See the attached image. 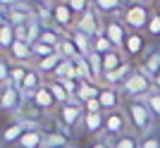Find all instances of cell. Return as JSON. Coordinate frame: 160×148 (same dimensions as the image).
I'll use <instances>...</instances> for the list:
<instances>
[{"instance_id": "obj_27", "label": "cell", "mask_w": 160, "mask_h": 148, "mask_svg": "<svg viewBox=\"0 0 160 148\" xmlns=\"http://www.w3.org/2000/svg\"><path fill=\"white\" fill-rule=\"evenodd\" d=\"M46 86L50 88V93H53L55 103H60V105H67V103H72V96L67 93V88L62 86L58 79H48V81H46Z\"/></svg>"}, {"instance_id": "obj_35", "label": "cell", "mask_w": 160, "mask_h": 148, "mask_svg": "<svg viewBox=\"0 0 160 148\" xmlns=\"http://www.w3.org/2000/svg\"><path fill=\"white\" fill-rule=\"evenodd\" d=\"M143 103L148 105V110L153 112V117H155V120H160V91H158V88H155V91H153L151 96H148V98H146Z\"/></svg>"}, {"instance_id": "obj_17", "label": "cell", "mask_w": 160, "mask_h": 148, "mask_svg": "<svg viewBox=\"0 0 160 148\" xmlns=\"http://www.w3.org/2000/svg\"><path fill=\"white\" fill-rule=\"evenodd\" d=\"M100 88L103 86H98V84H93V81H81L79 91H77V96H74V101L79 103V105H86L88 101H93V98L100 96Z\"/></svg>"}, {"instance_id": "obj_32", "label": "cell", "mask_w": 160, "mask_h": 148, "mask_svg": "<svg viewBox=\"0 0 160 148\" xmlns=\"http://www.w3.org/2000/svg\"><path fill=\"white\" fill-rule=\"evenodd\" d=\"M112 148H141V139H136L134 134H122L112 139Z\"/></svg>"}, {"instance_id": "obj_26", "label": "cell", "mask_w": 160, "mask_h": 148, "mask_svg": "<svg viewBox=\"0 0 160 148\" xmlns=\"http://www.w3.org/2000/svg\"><path fill=\"white\" fill-rule=\"evenodd\" d=\"M105 129V112H96L84 117V131L86 134H98Z\"/></svg>"}, {"instance_id": "obj_21", "label": "cell", "mask_w": 160, "mask_h": 148, "mask_svg": "<svg viewBox=\"0 0 160 148\" xmlns=\"http://www.w3.org/2000/svg\"><path fill=\"white\" fill-rule=\"evenodd\" d=\"M67 146H69V131H65V129L46 131V143H43V148H67Z\"/></svg>"}, {"instance_id": "obj_8", "label": "cell", "mask_w": 160, "mask_h": 148, "mask_svg": "<svg viewBox=\"0 0 160 148\" xmlns=\"http://www.w3.org/2000/svg\"><path fill=\"white\" fill-rule=\"evenodd\" d=\"M22 101H24L22 88H17V86L0 88V108H2V112H17L22 108Z\"/></svg>"}, {"instance_id": "obj_19", "label": "cell", "mask_w": 160, "mask_h": 148, "mask_svg": "<svg viewBox=\"0 0 160 148\" xmlns=\"http://www.w3.org/2000/svg\"><path fill=\"white\" fill-rule=\"evenodd\" d=\"M46 143V131H41V129H29L27 134L19 139L17 146L19 148H43Z\"/></svg>"}, {"instance_id": "obj_14", "label": "cell", "mask_w": 160, "mask_h": 148, "mask_svg": "<svg viewBox=\"0 0 160 148\" xmlns=\"http://www.w3.org/2000/svg\"><path fill=\"white\" fill-rule=\"evenodd\" d=\"M98 101H100V105H103V112L117 110V105H120V91H117V86H103Z\"/></svg>"}, {"instance_id": "obj_16", "label": "cell", "mask_w": 160, "mask_h": 148, "mask_svg": "<svg viewBox=\"0 0 160 148\" xmlns=\"http://www.w3.org/2000/svg\"><path fill=\"white\" fill-rule=\"evenodd\" d=\"M31 105H33L36 110H43V112H48V110H50V108H55L58 103H55L53 93H50V88H48L46 84H43V86H41L38 91L33 93V98H31Z\"/></svg>"}, {"instance_id": "obj_12", "label": "cell", "mask_w": 160, "mask_h": 148, "mask_svg": "<svg viewBox=\"0 0 160 148\" xmlns=\"http://www.w3.org/2000/svg\"><path fill=\"white\" fill-rule=\"evenodd\" d=\"M67 34H69V38L74 41V46H77V50H79L81 57H88V55L93 53V38H91V36H86L84 31H79L77 27L69 29Z\"/></svg>"}, {"instance_id": "obj_30", "label": "cell", "mask_w": 160, "mask_h": 148, "mask_svg": "<svg viewBox=\"0 0 160 148\" xmlns=\"http://www.w3.org/2000/svg\"><path fill=\"white\" fill-rule=\"evenodd\" d=\"M53 79H79V76H77V62L74 60H62Z\"/></svg>"}, {"instance_id": "obj_3", "label": "cell", "mask_w": 160, "mask_h": 148, "mask_svg": "<svg viewBox=\"0 0 160 148\" xmlns=\"http://www.w3.org/2000/svg\"><path fill=\"white\" fill-rule=\"evenodd\" d=\"M151 7H148V2H143V0H134V2H129L127 10H124V14H122V22L127 24L129 31H143V29L148 27V19H151Z\"/></svg>"}, {"instance_id": "obj_13", "label": "cell", "mask_w": 160, "mask_h": 148, "mask_svg": "<svg viewBox=\"0 0 160 148\" xmlns=\"http://www.w3.org/2000/svg\"><path fill=\"white\" fill-rule=\"evenodd\" d=\"M41 76H43V74H41L36 67H29V74H27V79H24V84H22V93H24L27 101H31L33 93L43 86V79H41Z\"/></svg>"}, {"instance_id": "obj_20", "label": "cell", "mask_w": 160, "mask_h": 148, "mask_svg": "<svg viewBox=\"0 0 160 148\" xmlns=\"http://www.w3.org/2000/svg\"><path fill=\"white\" fill-rule=\"evenodd\" d=\"M122 65H127V60H124L122 50H117V48H115V50H110L108 55H103V76H105L108 72H117Z\"/></svg>"}, {"instance_id": "obj_18", "label": "cell", "mask_w": 160, "mask_h": 148, "mask_svg": "<svg viewBox=\"0 0 160 148\" xmlns=\"http://www.w3.org/2000/svg\"><path fill=\"white\" fill-rule=\"evenodd\" d=\"M14 41H17V34H14V27L10 24L7 17H0V48L10 53V48L14 46Z\"/></svg>"}, {"instance_id": "obj_29", "label": "cell", "mask_w": 160, "mask_h": 148, "mask_svg": "<svg viewBox=\"0 0 160 148\" xmlns=\"http://www.w3.org/2000/svg\"><path fill=\"white\" fill-rule=\"evenodd\" d=\"M58 53L65 57V60H77V57H81L79 55V50H77V46H74V41L69 38V34L62 38V43L58 46Z\"/></svg>"}, {"instance_id": "obj_36", "label": "cell", "mask_w": 160, "mask_h": 148, "mask_svg": "<svg viewBox=\"0 0 160 148\" xmlns=\"http://www.w3.org/2000/svg\"><path fill=\"white\" fill-rule=\"evenodd\" d=\"M65 2L72 7L74 14H84L88 7H93V2H91V0H65Z\"/></svg>"}, {"instance_id": "obj_41", "label": "cell", "mask_w": 160, "mask_h": 148, "mask_svg": "<svg viewBox=\"0 0 160 148\" xmlns=\"http://www.w3.org/2000/svg\"><path fill=\"white\" fill-rule=\"evenodd\" d=\"M22 2H29V0H0V10H10V7H17Z\"/></svg>"}, {"instance_id": "obj_11", "label": "cell", "mask_w": 160, "mask_h": 148, "mask_svg": "<svg viewBox=\"0 0 160 148\" xmlns=\"http://www.w3.org/2000/svg\"><path fill=\"white\" fill-rule=\"evenodd\" d=\"M33 57V46L27 41H14V46L10 48V60L17 62V65H27Z\"/></svg>"}, {"instance_id": "obj_40", "label": "cell", "mask_w": 160, "mask_h": 148, "mask_svg": "<svg viewBox=\"0 0 160 148\" xmlns=\"http://www.w3.org/2000/svg\"><path fill=\"white\" fill-rule=\"evenodd\" d=\"M84 110H86V115H96V112H103V105H100L98 98H93V101H88L84 105Z\"/></svg>"}, {"instance_id": "obj_48", "label": "cell", "mask_w": 160, "mask_h": 148, "mask_svg": "<svg viewBox=\"0 0 160 148\" xmlns=\"http://www.w3.org/2000/svg\"><path fill=\"white\" fill-rule=\"evenodd\" d=\"M67 148H69V146H67Z\"/></svg>"}, {"instance_id": "obj_34", "label": "cell", "mask_w": 160, "mask_h": 148, "mask_svg": "<svg viewBox=\"0 0 160 148\" xmlns=\"http://www.w3.org/2000/svg\"><path fill=\"white\" fill-rule=\"evenodd\" d=\"M88 60V65H91V72H93V79L96 81H100L103 79V55H98V53H91L86 57Z\"/></svg>"}, {"instance_id": "obj_45", "label": "cell", "mask_w": 160, "mask_h": 148, "mask_svg": "<svg viewBox=\"0 0 160 148\" xmlns=\"http://www.w3.org/2000/svg\"><path fill=\"white\" fill-rule=\"evenodd\" d=\"M53 2H65V0H53Z\"/></svg>"}, {"instance_id": "obj_10", "label": "cell", "mask_w": 160, "mask_h": 148, "mask_svg": "<svg viewBox=\"0 0 160 148\" xmlns=\"http://www.w3.org/2000/svg\"><path fill=\"white\" fill-rule=\"evenodd\" d=\"M53 10H55V27L60 31L67 34L69 29H74V12L67 2H53Z\"/></svg>"}, {"instance_id": "obj_9", "label": "cell", "mask_w": 160, "mask_h": 148, "mask_svg": "<svg viewBox=\"0 0 160 148\" xmlns=\"http://www.w3.org/2000/svg\"><path fill=\"white\" fill-rule=\"evenodd\" d=\"M139 69L146 72L151 79L158 76V72H160V46H151L146 53H143V57H141V62H139Z\"/></svg>"}, {"instance_id": "obj_15", "label": "cell", "mask_w": 160, "mask_h": 148, "mask_svg": "<svg viewBox=\"0 0 160 148\" xmlns=\"http://www.w3.org/2000/svg\"><path fill=\"white\" fill-rule=\"evenodd\" d=\"M122 50H124L127 55H141V53H146L148 48H146V38H143V34H141V31H129Z\"/></svg>"}, {"instance_id": "obj_23", "label": "cell", "mask_w": 160, "mask_h": 148, "mask_svg": "<svg viewBox=\"0 0 160 148\" xmlns=\"http://www.w3.org/2000/svg\"><path fill=\"white\" fill-rule=\"evenodd\" d=\"M33 17L41 22V27L43 29H50V27H55V10H53V5H36L33 7Z\"/></svg>"}, {"instance_id": "obj_31", "label": "cell", "mask_w": 160, "mask_h": 148, "mask_svg": "<svg viewBox=\"0 0 160 148\" xmlns=\"http://www.w3.org/2000/svg\"><path fill=\"white\" fill-rule=\"evenodd\" d=\"M74 62H77V76H79V81H93L96 84L93 72H91V65H88L86 57H77Z\"/></svg>"}, {"instance_id": "obj_28", "label": "cell", "mask_w": 160, "mask_h": 148, "mask_svg": "<svg viewBox=\"0 0 160 148\" xmlns=\"http://www.w3.org/2000/svg\"><path fill=\"white\" fill-rule=\"evenodd\" d=\"M65 31H60L58 27H50V29H43V34H41V38H38V43H46V46H50V48H58L62 43V38H65Z\"/></svg>"}, {"instance_id": "obj_44", "label": "cell", "mask_w": 160, "mask_h": 148, "mask_svg": "<svg viewBox=\"0 0 160 148\" xmlns=\"http://www.w3.org/2000/svg\"><path fill=\"white\" fill-rule=\"evenodd\" d=\"M153 84H155V88H158V91H160V72H158V76H155V79H153Z\"/></svg>"}, {"instance_id": "obj_4", "label": "cell", "mask_w": 160, "mask_h": 148, "mask_svg": "<svg viewBox=\"0 0 160 148\" xmlns=\"http://www.w3.org/2000/svg\"><path fill=\"white\" fill-rule=\"evenodd\" d=\"M74 27L79 29V31H84L86 36L96 38L98 34H103V27H105V22L100 19V12L96 10V7H88L84 14H79V19H77V24H74Z\"/></svg>"}, {"instance_id": "obj_25", "label": "cell", "mask_w": 160, "mask_h": 148, "mask_svg": "<svg viewBox=\"0 0 160 148\" xmlns=\"http://www.w3.org/2000/svg\"><path fill=\"white\" fill-rule=\"evenodd\" d=\"M132 72H134V67L127 62V65H122L117 72H108L105 76H103V81H105L108 86H122V84L127 81V76H129Z\"/></svg>"}, {"instance_id": "obj_37", "label": "cell", "mask_w": 160, "mask_h": 148, "mask_svg": "<svg viewBox=\"0 0 160 148\" xmlns=\"http://www.w3.org/2000/svg\"><path fill=\"white\" fill-rule=\"evenodd\" d=\"M55 53H58V48H50L46 43H33V57H38V60H43L48 55H55Z\"/></svg>"}, {"instance_id": "obj_5", "label": "cell", "mask_w": 160, "mask_h": 148, "mask_svg": "<svg viewBox=\"0 0 160 148\" xmlns=\"http://www.w3.org/2000/svg\"><path fill=\"white\" fill-rule=\"evenodd\" d=\"M84 117H86V110L77 101L67 103V105H60V122H62V129H67V131H69V127L84 122Z\"/></svg>"}, {"instance_id": "obj_42", "label": "cell", "mask_w": 160, "mask_h": 148, "mask_svg": "<svg viewBox=\"0 0 160 148\" xmlns=\"http://www.w3.org/2000/svg\"><path fill=\"white\" fill-rule=\"evenodd\" d=\"M91 148H112V141H108L105 136H103V139H98V141H96Z\"/></svg>"}, {"instance_id": "obj_43", "label": "cell", "mask_w": 160, "mask_h": 148, "mask_svg": "<svg viewBox=\"0 0 160 148\" xmlns=\"http://www.w3.org/2000/svg\"><path fill=\"white\" fill-rule=\"evenodd\" d=\"M29 2H31V5H33V7H36V5H46L48 0H29Z\"/></svg>"}, {"instance_id": "obj_7", "label": "cell", "mask_w": 160, "mask_h": 148, "mask_svg": "<svg viewBox=\"0 0 160 148\" xmlns=\"http://www.w3.org/2000/svg\"><path fill=\"white\" fill-rule=\"evenodd\" d=\"M127 115L120 112V110H112V112H105V129H103V134L105 136H112V139H117V136L124 134V127H127Z\"/></svg>"}, {"instance_id": "obj_6", "label": "cell", "mask_w": 160, "mask_h": 148, "mask_svg": "<svg viewBox=\"0 0 160 148\" xmlns=\"http://www.w3.org/2000/svg\"><path fill=\"white\" fill-rule=\"evenodd\" d=\"M103 34L110 38V43H112L117 50H122V48H124V41H127L129 29H127V24H124L122 19H110V22H105Z\"/></svg>"}, {"instance_id": "obj_39", "label": "cell", "mask_w": 160, "mask_h": 148, "mask_svg": "<svg viewBox=\"0 0 160 148\" xmlns=\"http://www.w3.org/2000/svg\"><path fill=\"white\" fill-rule=\"evenodd\" d=\"M141 148H160V136L158 134H146L143 139H141Z\"/></svg>"}, {"instance_id": "obj_38", "label": "cell", "mask_w": 160, "mask_h": 148, "mask_svg": "<svg viewBox=\"0 0 160 148\" xmlns=\"http://www.w3.org/2000/svg\"><path fill=\"white\" fill-rule=\"evenodd\" d=\"M146 31H148L151 36H160V12H153V14H151Z\"/></svg>"}, {"instance_id": "obj_22", "label": "cell", "mask_w": 160, "mask_h": 148, "mask_svg": "<svg viewBox=\"0 0 160 148\" xmlns=\"http://www.w3.org/2000/svg\"><path fill=\"white\" fill-rule=\"evenodd\" d=\"M93 2V7L100 12V17L105 14V17H112V14L122 12V7H127L124 5V0H91Z\"/></svg>"}, {"instance_id": "obj_1", "label": "cell", "mask_w": 160, "mask_h": 148, "mask_svg": "<svg viewBox=\"0 0 160 148\" xmlns=\"http://www.w3.org/2000/svg\"><path fill=\"white\" fill-rule=\"evenodd\" d=\"M127 120L139 134H151L153 131V112L148 110V105L143 101H129L127 103Z\"/></svg>"}, {"instance_id": "obj_33", "label": "cell", "mask_w": 160, "mask_h": 148, "mask_svg": "<svg viewBox=\"0 0 160 148\" xmlns=\"http://www.w3.org/2000/svg\"><path fill=\"white\" fill-rule=\"evenodd\" d=\"M110 50H115V46L110 43V38H108L105 34H98L93 38V53H98V55H108Z\"/></svg>"}, {"instance_id": "obj_46", "label": "cell", "mask_w": 160, "mask_h": 148, "mask_svg": "<svg viewBox=\"0 0 160 148\" xmlns=\"http://www.w3.org/2000/svg\"><path fill=\"white\" fill-rule=\"evenodd\" d=\"M158 12H160V5H158Z\"/></svg>"}, {"instance_id": "obj_47", "label": "cell", "mask_w": 160, "mask_h": 148, "mask_svg": "<svg viewBox=\"0 0 160 148\" xmlns=\"http://www.w3.org/2000/svg\"><path fill=\"white\" fill-rule=\"evenodd\" d=\"M143 2H146V0H143Z\"/></svg>"}, {"instance_id": "obj_2", "label": "cell", "mask_w": 160, "mask_h": 148, "mask_svg": "<svg viewBox=\"0 0 160 148\" xmlns=\"http://www.w3.org/2000/svg\"><path fill=\"white\" fill-rule=\"evenodd\" d=\"M153 86H155L153 79H151L146 72H141V69H134L127 76V81L122 84L124 93H127L132 101H146L148 96L153 93Z\"/></svg>"}, {"instance_id": "obj_24", "label": "cell", "mask_w": 160, "mask_h": 148, "mask_svg": "<svg viewBox=\"0 0 160 148\" xmlns=\"http://www.w3.org/2000/svg\"><path fill=\"white\" fill-rule=\"evenodd\" d=\"M65 60L60 53H55V55H48V57H43V60H36V69H38L41 74H53L58 72V67H60V62Z\"/></svg>"}]
</instances>
